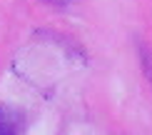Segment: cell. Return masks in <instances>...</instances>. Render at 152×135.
<instances>
[{"label": "cell", "mask_w": 152, "mask_h": 135, "mask_svg": "<svg viewBox=\"0 0 152 135\" xmlns=\"http://www.w3.org/2000/svg\"><path fill=\"white\" fill-rule=\"evenodd\" d=\"M42 3L55 5V8H67V3H70V0H42Z\"/></svg>", "instance_id": "7a4b0ae2"}, {"label": "cell", "mask_w": 152, "mask_h": 135, "mask_svg": "<svg viewBox=\"0 0 152 135\" xmlns=\"http://www.w3.org/2000/svg\"><path fill=\"white\" fill-rule=\"evenodd\" d=\"M23 133V115L12 108H0V135Z\"/></svg>", "instance_id": "6da1fadb"}]
</instances>
